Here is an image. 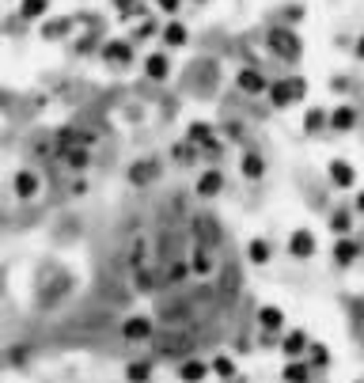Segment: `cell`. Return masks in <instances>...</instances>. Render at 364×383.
I'll use <instances>...</instances> for the list:
<instances>
[{"label": "cell", "mask_w": 364, "mask_h": 383, "mask_svg": "<svg viewBox=\"0 0 364 383\" xmlns=\"http://www.w3.org/2000/svg\"><path fill=\"white\" fill-rule=\"evenodd\" d=\"M281 383H315V372L307 361H285L281 368Z\"/></svg>", "instance_id": "21"}, {"label": "cell", "mask_w": 364, "mask_h": 383, "mask_svg": "<svg viewBox=\"0 0 364 383\" xmlns=\"http://www.w3.org/2000/svg\"><path fill=\"white\" fill-rule=\"evenodd\" d=\"M330 129L334 133H353V129H357V110H353L349 102H338V107L330 110Z\"/></svg>", "instance_id": "16"}, {"label": "cell", "mask_w": 364, "mask_h": 383, "mask_svg": "<svg viewBox=\"0 0 364 383\" xmlns=\"http://www.w3.org/2000/svg\"><path fill=\"white\" fill-rule=\"evenodd\" d=\"M285 311H281V307H277V304H262V307H258V330H262V334H274V338H277V334H285Z\"/></svg>", "instance_id": "7"}, {"label": "cell", "mask_w": 364, "mask_h": 383, "mask_svg": "<svg viewBox=\"0 0 364 383\" xmlns=\"http://www.w3.org/2000/svg\"><path fill=\"white\" fill-rule=\"evenodd\" d=\"M160 42L171 46V50H179V46L190 42V31H186V23H179V20H167V23L160 27Z\"/></svg>", "instance_id": "18"}, {"label": "cell", "mask_w": 364, "mask_h": 383, "mask_svg": "<svg viewBox=\"0 0 364 383\" xmlns=\"http://www.w3.org/2000/svg\"><path fill=\"white\" fill-rule=\"evenodd\" d=\"M152 334H156L152 315H129V319L121 323V338H126V342H133V345L152 342Z\"/></svg>", "instance_id": "5"}, {"label": "cell", "mask_w": 364, "mask_h": 383, "mask_svg": "<svg viewBox=\"0 0 364 383\" xmlns=\"http://www.w3.org/2000/svg\"><path fill=\"white\" fill-rule=\"evenodd\" d=\"M186 266H190V277H198V281H209V277L217 274V255H213V247H201V243H194L190 255H186Z\"/></svg>", "instance_id": "2"}, {"label": "cell", "mask_w": 364, "mask_h": 383, "mask_svg": "<svg viewBox=\"0 0 364 383\" xmlns=\"http://www.w3.org/2000/svg\"><path fill=\"white\" fill-rule=\"evenodd\" d=\"M330 258H334V266H342V269H349L353 262L360 258V243L353 239V236H345V239H334V250H330Z\"/></svg>", "instance_id": "9"}, {"label": "cell", "mask_w": 364, "mask_h": 383, "mask_svg": "<svg viewBox=\"0 0 364 383\" xmlns=\"http://www.w3.org/2000/svg\"><path fill=\"white\" fill-rule=\"evenodd\" d=\"M353 58H357V61H364V34H360L357 42H353Z\"/></svg>", "instance_id": "36"}, {"label": "cell", "mask_w": 364, "mask_h": 383, "mask_svg": "<svg viewBox=\"0 0 364 383\" xmlns=\"http://www.w3.org/2000/svg\"><path fill=\"white\" fill-rule=\"evenodd\" d=\"M186 277H190V266H186V258H175V262H171V274H167V281L179 285V281H186Z\"/></svg>", "instance_id": "30"}, {"label": "cell", "mask_w": 364, "mask_h": 383, "mask_svg": "<svg viewBox=\"0 0 364 383\" xmlns=\"http://www.w3.org/2000/svg\"><path fill=\"white\" fill-rule=\"evenodd\" d=\"M53 8V0H20V20L34 23V20H46Z\"/></svg>", "instance_id": "23"}, {"label": "cell", "mask_w": 364, "mask_h": 383, "mask_svg": "<svg viewBox=\"0 0 364 383\" xmlns=\"http://www.w3.org/2000/svg\"><path fill=\"white\" fill-rule=\"evenodd\" d=\"M12 190H15V198H20V201H31V198H39L42 182H39V175H34V171H15L12 175Z\"/></svg>", "instance_id": "12"}, {"label": "cell", "mask_w": 364, "mask_h": 383, "mask_svg": "<svg viewBox=\"0 0 364 383\" xmlns=\"http://www.w3.org/2000/svg\"><path fill=\"white\" fill-rule=\"evenodd\" d=\"M307 364H311V372H326L330 368V349H326L323 342H311V349H307Z\"/></svg>", "instance_id": "26"}, {"label": "cell", "mask_w": 364, "mask_h": 383, "mask_svg": "<svg viewBox=\"0 0 364 383\" xmlns=\"http://www.w3.org/2000/svg\"><path fill=\"white\" fill-rule=\"evenodd\" d=\"M266 99L274 102L277 110L292 107V102H296V95H292V83H288V80H269V88H266Z\"/></svg>", "instance_id": "20"}, {"label": "cell", "mask_w": 364, "mask_h": 383, "mask_svg": "<svg viewBox=\"0 0 364 383\" xmlns=\"http://www.w3.org/2000/svg\"><path fill=\"white\" fill-rule=\"evenodd\" d=\"M239 171H243V179L258 182V179L266 175V156H262V152H255V148H247V152L239 156Z\"/></svg>", "instance_id": "15"}, {"label": "cell", "mask_w": 364, "mask_h": 383, "mask_svg": "<svg viewBox=\"0 0 364 383\" xmlns=\"http://www.w3.org/2000/svg\"><path fill=\"white\" fill-rule=\"evenodd\" d=\"M152 361H129L126 364V379L129 383H152Z\"/></svg>", "instance_id": "27"}, {"label": "cell", "mask_w": 364, "mask_h": 383, "mask_svg": "<svg viewBox=\"0 0 364 383\" xmlns=\"http://www.w3.org/2000/svg\"><path fill=\"white\" fill-rule=\"evenodd\" d=\"M228 383H243V379H228Z\"/></svg>", "instance_id": "40"}, {"label": "cell", "mask_w": 364, "mask_h": 383, "mask_svg": "<svg viewBox=\"0 0 364 383\" xmlns=\"http://www.w3.org/2000/svg\"><path fill=\"white\" fill-rule=\"evenodd\" d=\"M144 76L148 80H167V76H171V58H167L163 50L148 53V58H144Z\"/></svg>", "instance_id": "19"}, {"label": "cell", "mask_w": 364, "mask_h": 383, "mask_svg": "<svg viewBox=\"0 0 364 383\" xmlns=\"http://www.w3.org/2000/svg\"><path fill=\"white\" fill-rule=\"evenodd\" d=\"M213 372H209V361H201V357H186L179 361V379L182 383H205Z\"/></svg>", "instance_id": "13"}, {"label": "cell", "mask_w": 364, "mask_h": 383, "mask_svg": "<svg viewBox=\"0 0 364 383\" xmlns=\"http://www.w3.org/2000/svg\"><path fill=\"white\" fill-rule=\"evenodd\" d=\"M304 20V8L300 4H292V8H285V27H296Z\"/></svg>", "instance_id": "32"}, {"label": "cell", "mask_w": 364, "mask_h": 383, "mask_svg": "<svg viewBox=\"0 0 364 383\" xmlns=\"http://www.w3.org/2000/svg\"><path fill=\"white\" fill-rule=\"evenodd\" d=\"M186 141L194 148H205V152H220L217 129H213L209 121H190V126H186Z\"/></svg>", "instance_id": "6"}, {"label": "cell", "mask_w": 364, "mask_h": 383, "mask_svg": "<svg viewBox=\"0 0 364 383\" xmlns=\"http://www.w3.org/2000/svg\"><path fill=\"white\" fill-rule=\"evenodd\" d=\"M88 148H69V152H65V163L72 167V171H83V167H88Z\"/></svg>", "instance_id": "29"}, {"label": "cell", "mask_w": 364, "mask_h": 383, "mask_svg": "<svg viewBox=\"0 0 364 383\" xmlns=\"http://www.w3.org/2000/svg\"><path fill=\"white\" fill-rule=\"evenodd\" d=\"M69 20H61V23H50V27H42V34H53V39H58V34H65V31H69Z\"/></svg>", "instance_id": "34"}, {"label": "cell", "mask_w": 364, "mask_h": 383, "mask_svg": "<svg viewBox=\"0 0 364 383\" xmlns=\"http://www.w3.org/2000/svg\"><path fill=\"white\" fill-rule=\"evenodd\" d=\"M247 262L250 266H269V262H274V243L262 239V236H255L247 243Z\"/></svg>", "instance_id": "17"}, {"label": "cell", "mask_w": 364, "mask_h": 383, "mask_svg": "<svg viewBox=\"0 0 364 383\" xmlns=\"http://www.w3.org/2000/svg\"><path fill=\"white\" fill-rule=\"evenodd\" d=\"M194 194L198 198H217V194H224V171H217V167L201 171L198 182H194Z\"/></svg>", "instance_id": "11"}, {"label": "cell", "mask_w": 364, "mask_h": 383, "mask_svg": "<svg viewBox=\"0 0 364 383\" xmlns=\"http://www.w3.org/2000/svg\"><path fill=\"white\" fill-rule=\"evenodd\" d=\"M323 129H330V114L323 107H311L304 114V133H323Z\"/></svg>", "instance_id": "24"}, {"label": "cell", "mask_w": 364, "mask_h": 383, "mask_svg": "<svg viewBox=\"0 0 364 383\" xmlns=\"http://www.w3.org/2000/svg\"><path fill=\"white\" fill-rule=\"evenodd\" d=\"M156 175H160V167H156L152 160H141V163H133V167H129V182H133V186H144V182H152Z\"/></svg>", "instance_id": "25"}, {"label": "cell", "mask_w": 364, "mask_h": 383, "mask_svg": "<svg viewBox=\"0 0 364 383\" xmlns=\"http://www.w3.org/2000/svg\"><path fill=\"white\" fill-rule=\"evenodd\" d=\"M266 46H269V53H274V58H281L288 65L304 58V42H300V34H296L292 27H274V31L266 34Z\"/></svg>", "instance_id": "1"}, {"label": "cell", "mask_w": 364, "mask_h": 383, "mask_svg": "<svg viewBox=\"0 0 364 383\" xmlns=\"http://www.w3.org/2000/svg\"><path fill=\"white\" fill-rule=\"evenodd\" d=\"M288 255L296 258V262H307V258L319 255V239H315L311 228H296L292 236H288Z\"/></svg>", "instance_id": "3"}, {"label": "cell", "mask_w": 364, "mask_h": 383, "mask_svg": "<svg viewBox=\"0 0 364 383\" xmlns=\"http://www.w3.org/2000/svg\"><path fill=\"white\" fill-rule=\"evenodd\" d=\"M224 137H231V141H239V137H243V133H239V126H236V121H231V126H224Z\"/></svg>", "instance_id": "37"}, {"label": "cell", "mask_w": 364, "mask_h": 383, "mask_svg": "<svg viewBox=\"0 0 364 383\" xmlns=\"http://www.w3.org/2000/svg\"><path fill=\"white\" fill-rule=\"evenodd\" d=\"M102 61H110V65H129L133 61V42H126V39H110V42H102Z\"/></svg>", "instance_id": "14"}, {"label": "cell", "mask_w": 364, "mask_h": 383, "mask_svg": "<svg viewBox=\"0 0 364 383\" xmlns=\"http://www.w3.org/2000/svg\"><path fill=\"white\" fill-rule=\"evenodd\" d=\"M209 372H213V376H217L220 383L239 379V368H236V357H231V353H217V357L209 361Z\"/></svg>", "instance_id": "22"}, {"label": "cell", "mask_w": 364, "mask_h": 383, "mask_svg": "<svg viewBox=\"0 0 364 383\" xmlns=\"http://www.w3.org/2000/svg\"><path fill=\"white\" fill-rule=\"evenodd\" d=\"M330 231H334L338 239L349 236V231H353V209H334V213H330Z\"/></svg>", "instance_id": "28"}, {"label": "cell", "mask_w": 364, "mask_h": 383, "mask_svg": "<svg viewBox=\"0 0 364 383\" xmlns=\"http://www.w3.org/2000/svg\"><path fill=\"white\" fill-rule=\"evenodd\" d=\"M194 4H209V0H194Z\"/></svg>", "instance_id": "39"}, {"label": "cell", "mask_w": 364, "mask_h": 383, "mask_svg": "<svg viewBox=\"0 0 364 383\" xmlns=\"http://www.w3.org/2000/svg\"><path fill=\"white\" fill-rule=\"evenodd\" d=\"M326 175H330V182L338 186V190H353V186H357V167L349 160H330Z\"/></svg>", "instance_id": "10"}, {"label": "cell", "mask_w": 364, "mask_h": 383, "mask_svg": "<svg viewBox=\"0 0 364 383\" xmlns=\"http://www.w3.org/2000/svg\"><path fill=\"white\" fill-rule=\"evenodd\" d=\"M156 8H160V12H167V15H175L182 8V0H156Z\"/></svg>", "instance_id": "35"}, {"label": "cell", "mask_w": 364, "mask_h": 383, "mask_svg": "<svg viewBox=\"0 0 364 383\" xmlns=\"http://www.w3.org/2000/svg\"><path fill=\"white\" fill-rule=\"evenodd\" d=\"M288 83H292V95H296V102H300L307 95V80L304 76H288Z\"/></svg>", "instance_id": "33"}, {"label": "cell", "mask_w": 364, "mask_h": 383, "mask_svg": "<svg viewBox=\"0 0 364 383\" xmlns=\"http://www.w3.org/2000/svg\"><path fill=\"white\" fill-rule=\"evenodd\" d=\"M353 213H360V217H364V190L357 194V198H353Z\"/></svg>", "instance_id": "38"}, {"label": "cell", "mask_w": 364, "mask_h": 383, "mask_svg": "<svg viewBox=\"0 0 364 383\" xmlns=\"http://www.w3.org/2000/svg\"><path fill=\"white\" fill-rule=\"evenodd\" d=\"M236 88L243 91V95H266L269 80H266L258 69H250V65H247V69H239V72H236Z\"/></svg>", "instance_id": "8"}, {"label": "cell", "mask_w": 364, "mask_h": 383, "mask_svg": "<svg viewBox=\"0 0 364 383\" xmlns=\"http://www.w3.org/2000/svg\"><path fill=\"white\" fill-rule=\"evenodd\" d=\"M277 349L285 353V361H304V357H307V349H311V338H307V330L292 326V330H285V334H281Z\"/></svg>", "instance_id": "4"}, {"label": "cell", "mask_w": 364, "mask_h": 383, "mask_svg": "<svg viewBox=\"0 0 364 383\" xmlns=\"http://www.w3.org/2000/svg\"><path fill=\"white\" fill-rule=\"evenodd\" d=\"M152 34H160V27H156V20H148V15H144V23L133 31V42L137 39H152Z\"/></svg>", "instance_id": "31"}]
</instances>
